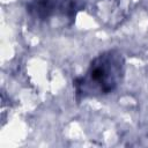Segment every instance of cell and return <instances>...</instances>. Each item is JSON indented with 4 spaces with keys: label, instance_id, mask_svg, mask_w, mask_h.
Instances as JSON below:
<instances>
[{
    "label": "cell",
    "instance_id": "2",
    "mask_svg": "<svg viewBox=\"0 0 148 148\" xmlns=\"http://www.w3.org/2000/svg\"><path fill=\"white\" fill-rule=\"evenodd\" d=\"M28 13L36 20L49 21L51 18L72 20L77 7L75 0H32L27 6Z\"/></svg>",
    "mask_w": 148,
    "mask_h": 148
},
{
    "label": "cell",
    "instance_id": "1",
    "mask_svg": "<svg viewBox=\"0 0 148 148\" xmlns=\"http://www.w3.org/2000/svg\"><path fill=\"white\" fill-rule=\"evenodd\" d=\"M125 73V59L117 50L105 51L95 57L86 73L74 80L77 101L112 92L120 84Z\"/></svg>",
    "mask_w": 148,
    "mask_h": 148
}]
</instances>
